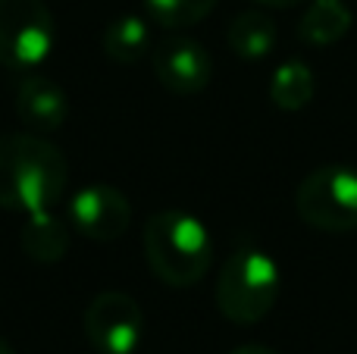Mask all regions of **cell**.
Segmentation results:
<instances>
[{"instance_id": "6da1fadb", "label": "cell", "mask_w": 357, "mask_h": 354, "mask_svg": "<svg viewBox=\"0 0 357 354\" xmlns=\"http://www.w3.org/2000/svg\"><path fill=\"white\" fill-rule=\"evenodd\" d=\"M69 185V160L47 135H0V210L38 213L60 204Z\"/></svg>"}, {"instance_id": "7a4b0ae2", "label": "cell", "mask_w": 357, "mask_h": 354, "mask_svg": "<svg viewBox=\"0 0 357 354\" xmlns=\"http://www.w3.org/2000/svg\"><path fill=\"white\" fill-rule=\"evenodd\" d=\"M142 248L151 273L169 288H191L213 263V238L207 226L185 210H157L144 223Z\"/></svg>"}, {"instance_id": "3957f363", "label": "cell", "mask_w": 357, "mask_h": 354, "mask_svg": "<svg viewBox=\"0 0 357 354\" xmlns=\"http://www.w3.org/2000/svg\"><path fill=\"white\" fill-rule=\"evenodd\" d=\"M282 286L279 263L260 248H238L216 279V307L229 323L251 326L273 311Z\"/></svg>"}, {"instance_id": "277c9868", "label": "cell", "mask_w": 357, "mask_h": 354, "mask_svg": "<svg viewBox=\"0 0 357 354\" xmlns=\"http://www.w3.org/2000/svg\"><path fill=\"white\" fill-rule=\"evenodd\" d=\"M56 25L44 0H0V66L35 72L54 50Z\"/></svg>"}, {"instance_id": "5b68a950", "label": "cell", "mask_w": 357, "mask_h": 354, "mask_svg": "<svg viewBox=\"0 0 357 354\" xmlns=\"http://www.w3.org/2000/svg\"><path fill=\"white\" fill-rule=\"evenodd\" d=\"M295 210L320 232L357 229V169L333 163L307 173L295 192Z\"/></svg>"}, {"instance_id": "8992f818", "label": "cell", "mask_w": 357, "mask_h": 354, "mask_svg": "<svg viewBox=\"0 0 357 354\" xmlns=\"http://www.w3.org/2000/svg\"><path fill=\"white\" fill-rule=\"evenodd\" d=\"M85 339L98 354H135L144 342V311L129 292H100L85 307Z\"/></svg>"}, {"instance_id": "52a82bcc", "label": "cell", "mask_w": 357, "mask_h": 354, "mask_svg": "<svg viewBox=\"0 0 357 354\" xmlns=\"http://www.w3.org/2000/svg\"><path fill=\"white\" fill-rule=\"evenodd\" d=\"M66 223L73 226L75 236L88 238V242H116L132 226V204L119 188L107 185V182H91L69 198Z\"/></svg>"}, {"instance_id": "ba28073f", "label": "cell", "mask_w": 357, "mask_h": 354, "mask_svg": "<svg viewBox=\"0 0 357 354\" xmlns=\"http://www.w3.org/2000/svg\"><path fill=\"white\" fill-rule=\"evenodd\" d=\"M151 69L169 94L191 98V94H201L213 79V56L195 38L169 35L157 47H151Z\"/></svg>"}, {"instance_id": "9c48e42d", "label": "cell", "mask_w": 357, "mask_h": 354, "mask_svg": "<svg viewBox=\"0 0 357 354\" xmlns=\"http://www.w3.org/2000/svg\"><path fill=\"white\" fill-rule=\"evenodd\" d=\"M16 116L29 132L50 135V132L63 129L69 116L66 91L47 75L25 72V79L16 88Z\"/></svg>"}, {"instance_id": "30bf717a", "label": "cell", "mask_w": 357, "mask_h": 354, "mask_svg": "<svg viewBox=\"0 0 357 354\" xmlns=\"http://www.w3.org/2000/svg\"><path fill=\"white\" fill-rule=\"evenodd\" d=\"M73 242V226L63 223L50 210L29 213V223L19 232V245H22L25 257L35 263H60Z\"/></svg>"}, {"instance_id": "8fae6325", "label": "cell", "mask_w": 357, "mask_h": 354, "mask_svg": "<svg viewBox=\"0 0 357 354\" xmlns=\"http://www.w3.org/2000/svg\"><path fill=\"white\" fill-rule=\"evenodd\" d=\"M351 6L345 0H310L298 22V38L314 47H329L351 31Z\"/></svg>"}, {"instance_id": "7c38bea8", "label": "cell", "mask_w": 357, "mask_h": 354, "mask_svg": "<svg viewBox=\"0 0 357 354\" xmlns=\"http://www.w3.org/2000/svg\"><path fill=\"white\" fill-rule=\"evenodd\" d=\"M226 41H229V50L241 60H264V56L273 54L276 47V22L266 16L264 10H241L238 16L229 22V31H226Z\"/></svg>"}, {"instance_id": "4fadbf2b", "label": "cell", "mask_w": 357, "mask_h": 354, "mask_svg": "<svg viewBox=\"0 0 357 354\" xmlns=\"http://www.w3.org/2000/svg\"><path fill=\"white\" fill-rule=\"evenodd\" d=\"M104 56L119 66H135L151 54V31L142 16H116L100 35Z\"/></svg>"}, {"instance_id": "5bb4252c", "label": "cell", "mask_w": 357, "mask_h": 354, "mask_svg": "<svg viewBox=\"0 0 357 354\" xmlns=\"http://www.w3.org/2000/svg\"><path fill=\"white\" fill-rule=\"evenodd\" d=\"M317 82H314V69L301 60H289L282 66H276L270 79V100L279 110H304V107L314 100Z\"/></svg>"}, {"instance_id": "9a60e30c", "label": "cell", "mask_w": 357, "mask_h": 354, "mask_svg": "<svg viewBox=\"0 0 357 354\" xmlns=\"http://www.w3.org/2000/svg\"><path fill=\"white\" fill-rule=\"evenodd\" d=\"M220 0H144L151 22H157L160 29H188L197 25L201 19H207L216 10Z\"/></svg>"}, {"instance_id": "2e32d148", "label": "cell", "mask_w": 357, "mask_h": 354, "mask_svg": "<svg viewBox=\"0 0 357 354\" xmlns=\"http://www.w3.org/2000/svg\"><path fill=\"white\" fill-rule=\"evenodd\" d=\"M260 6H270V10H289V6H298V3H307V0H254Z\"/></svg>"}, {"instance_id": "e0dca14e", "label": "cell", "mask_w": 357, "mask_h": 354, "mask_svg": "<svg viewBox=\"0 0 357 354\" xmlns=\"http://www.w3.org/2000/svg\"><path fill=\"white\" fill-rule=\"evenodd\" d=\"M229 354H279V351L266 348V345H238V348H232Z\"/></svg>"}, {"instance_id": "ac0fdd59", "label": "cell", "mask_w": 357, "mask_h": 354, "mask_svg": "<svg viewBox=\"0 0 357 354\" xmlns=\"http://www.w3.org/2000/svg\"><path fill=\"white\" fill-rule=\"evenodd\" d=\"M0 354H16V351H13V345H10V342H6V339H3V336H0Z\"/></svg>"}]
</instances>
